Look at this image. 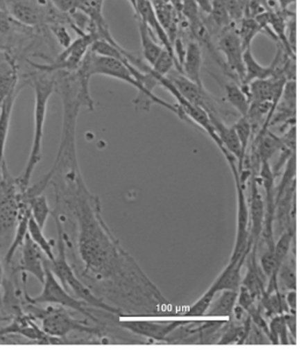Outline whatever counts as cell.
Wrapping results in <instances>:
<instances>
[{
	"instance_id": "cell-5",
	"label": "cell",
	"mask_w": 308,
	"mask_h": 355,
	"mask_svg": "<svg viewBox=\"0 0 308 355\" xmlns=\"http://www.w3.org/2000/svg\"><path fill=\"white\" fill-rule=\"evenodd\" d=\"M44 268H46V275H44V282L42 284V292L37 296L31 297L26 291V301L34 303V304H57L63 308H70V309L76 310L78 313H83L85 316L96 322V318L86 309L85 302L71 296L67 289L64 288L62 284L57 280L56 275H53V272L46 264V258L44 259Z\"/></svg>"
},
{
	"instance_id": "cell-4",
	"label": "cell",
	"mask_w": 308,
	"mask_h": 355,
	"mask_svg": "<svg viewBox=\"0 0 308 355\" xmlns=\"http://www.w3.org/2000/svg\"><path fill=\"white\" fill-rule=\"evenodd\" d=\"M24 311L29 313L34 318L42 320V330L50 337H67L71 332H84V334H100L96 327H92L83 320H77L70 316L64 309H56L49 306L46 309H41L37 304L27 302L24 306Z\"/></svg>"
},
{
	"instance_id": "cell-28",
	"label": "cell",
	"mask_w": 308,
	"mask_h": 355,
	"mask_svg": "<svg viewBox=\"0 0 308 355\" xmlns=\"http://www.w3.org/2000/svg\"><path fill=\"white\" fill-rule=\"evenodd\" d=\"M239 141L241 144L242 155L246 157V152L248 148L249 141L253 136L252 124L246 116H240V119L233 124Z\"/></svg>"
},
{
	"instance_id": "cell-16",
	"label": "cell",
	"mask_w": 308,
	"mask_h": 355,
	"mask_svg": "<svg viewBox=\"0 0 308 355\" xmlns=\"http://www.w3.org/2000/svg\"><path fill=\"white\" fill-rule=\"evenodd\" d=\"M151 1L153 5L154 12H155L158 21L160 22V25L165 31L166 34L169 35L173 44L176 37H179L178 36V33H179V28H178L179 13L167 0H151Z\"/></svg>"
},
{
	"instance_id": "cell-24",
	"label": "cell",
	"mask_w": 308,
	"mask_h": 355,
	"mask_svg": "<svg viewBox=\"0 0 308 355\" xmlns=\"http://www.w3.org/2000/svg\"><path fill=\"white\" fill-rule=\"evenodd\" d=\"M28 235L35 242L36 245L43 251V254H46V259L53 261L55 259V252H53L55 242H53V240H48L44 236L43 228H41L36 223L35 220L33 219L32 216L29 218Z\"/></svg>"
},
{
	"instance_id": "cell-2",
	"label": "cell",
	"mask_w": 308,
	"mask_h": 355,
	"mask_svg": "<svg viewBox=\"0 0 308 355\" xmlns=\"http://www.w3.org/2000/svg\"><path fill=\"white\" fill-rule=\"evenodd\" d=\"M25 202L26 191L5 162L0 178V254H6L10 247Z\"/></svg>"
},
{
	"instance_id": "cell-33",
	"label": "cell",
	"mask_w": 308,
	"mask_h": 355,
	"mask_svg": "<svg viewBox=\"0 0 308 355\" xmlns=\"http://www.w3.org/2000/svg\"><path fill=\"white\" fill-rule=\"evenodd\" d=\"M53 3V6L65 15H72L74 12L78 11L80 0H49Z\"/></svg>"
},
{
	"instance_id": "cell-9",
	"label": "cell",
	"mask_w": 308,
	"mask_h": 355,
	"mask_svg": "<svg viewBox=\"0 0 308 355\" xmlns=\"http://www.w3.org/2000/svg\"><path fill=\"white\" fill-rule=\"evenodd\" d=\"M189 323L188 320H169V322H151V320H129L121 322L119 325L133 334L151 338L153 340H166L176 329Z\"/></svg>"
},
{
	"instance_id": "cell-6",
	"label": "cell",
	"mask_w": 308,
	"mask_h": 355,
	"mask_svg": "<svg viewBox=\"0 0 308 355\" xmlns=\"http://www.w3.org/2000/svg\"><path fill=\"white\" fill-rule=\"evenodd\" d=\"M221 153L224 154V157H226V160L231 167L232 174L234 178L237 195H238L237 236H235L234 250L232 252L231 259H230V261H238L246 250L252 249V243L249 242V207L247 200H246L245 188H243L245 183L240 178L237 159L228 150H224Z\"/></svg>"
},
{
	"instance_id": "cell-18",
	"label": "cell",
	"mask_w": 308,
	"mask_h": 355,
	"mask_svg": "<svg viewBox=\"0 0 308 355\" xmlns=\"http://www.w3.org/2000/svg\"><path fill=\"white\" fill-rule=\"evenodd\" d=\"M243 65H245V79L240 85L241 87H246L249 83L259 79H266V78L276 77V69L273 64L269 67H263L253 56L252 48H248L243 51Z\"/></svg>"
},
{
	"instance_id": "cell-27",
	"label": "cell",
	"mask_w": 308,
	"mask_h": 355,
	"mask_svg": "<svg viewBox=\"0 0 308 355\" xmlns=\"http://www.w3.org/2000/svg\"><path fill=\"white\" fill-rule=\"evenodd\" d=\"M174 67H176V70L180 73L179 64L176 62V57L173 56L172 53H169L167 50L164 49L160 53V56L151 67V72L153 74L166 77V76H169V72L172 71Z\"/></svg>"
},
{
	"instance_id": "cell-30",
	"label": "cell",
	"mask_w": 308,
	"mask_h": 355,
	"mask_svg": "<svg viewBox=\"0 0 308 355\" xmlns=\"http://www.w3.org/2000/svg\"><path fill=\"white\" fill-rule=\"evenodd\" d=\"M209 15L214 20V25L218 26L219 28H228L231 26V18L224 5L221 4V0H211V11Z\"/></svg>"
},
{
	"instance_id": "cell-11",
	"label": "cell",
	"mask_w": 308,
	"mask_h": 355,
	"mask_svg": "<svg viewBox=\"0 0 308 355\" xmlns=\"http://www.w3.org/2000/svg\"><path fill=\"white\" fill-rule=\"evenodd\" d=\"M207 112L211 124L214 126V131H216L218 138L221 140V145L238 161L237 164H238L239 174H241L242 169H243V164H245V157L242 155L241 144L239 141L234 128L226 125L221 121V117L214 114V112Z\"/></svg>"
},
{
	"instance_id": "cell-25",
	"label": "cell",
	"mask_w": 308,
	"mask_h": 355,
	"mask_svg": "<svg viewBox=\"0 0 308 355\" xmlns=\"http://www.w3.org/2000/svg\"><path fill=\"white\" fill-rule=\"evenodd\" d=\"M239 24L238 34L243 50L252 46L253 40L259 33L263 32L262 26L259 25L255 18H242Z\"/></svg>"
},
{
	"instance_id": "cell-41",
	"label": "cell",
	"mask_w": 308,
	"mask_h": 355,
	"mask_svg": "<svg viewBox=\"0 0 308 355\" xmlns=\"http://www.w3.org/2000/svg\"><path fill=\"white\" fill-rule=\"evenodd\" d=\"M3 277H4V266L0 261V309H1V282H3Z\"/></svg>"
},
{
	"instance_id": "cell-22",
	"label": "cell",
	"mask_w": 308,
	"mask_h": 355,
	"mask_svg": "<svg viewBox=\"0 0 308 355\" xmlns=\"http://www.w3.org/2000/svg\"><path fill=\"white\" fill-rule=\"evenodd\" d=\"M27 199V205H28L29 212L33 219L35 220L36 223L41 228L46 226V220L51 214L48 199L43 193L40 195L26 196Z\"/></svg>"
},
{
	"instance_id": "cell-14",
	"label": "cell",
	"mask_w": 308,
	"mask_h": 355,
	"mask_svg": "<svg viewBox=\"0 0 308 355\" xmlns=\"http://www.w3.org/2000/svg\"><path fill=\"white\" fill-rule=\"evenodd\" d=\"M264 220V202L259 190V182L253 176L250 207H249V221H252V230H249V242L252 248L257 249Z\"/></svg>"
},
{
	"instance_id": "cell-3",
	"label": "cell",
	"mask_w": 308,
	"mask_h": 355,
	"mask_svg": "<svg viewBox=\"0 0 308 355\" xmlns=\"http://www.w3.org/2000/svg\"><path fill=\"white\" fill-rule=\"evenodd\" d=\"M56 220L57 232H58V240H57V247H58V254H55V259L53 261L46 259V264L50 270L56 275V278L60 279V284L64 288L72 291L74 295L77 296L78 300L83 302L88 303L89 306L100 308L112 313H119V310L114 306H109L103 302L102 300L99 299L93 293L87 288L83 282L77 278L74 273V268H71L67 257V235L63 230V223L60 216H55Z\"/></svg>"
},
{
	"instance_id": "cell-38",
	"label": "cell",
	"mask_w": 308,
	"mask_h": 355,
	"mask_svg": "<svg viewBox=\"0 0 308 355\" xmlns=\"http://www.w3.org/2000/svg\"><path fill=\"white\" fill-rule=\"evenodd\" d=\"M197 5L200 11L209 15L211 11V0H196Z\"/></svg>"
},
{
	"instance_id": "cell-39",
	"label": "cell",
	"mask_w": 308,
	"mask_h": 355,
	"mask_svg": "<svg viewBox=\"0 0 308 355\" xmlns=\"http://www.w3.org/2000/svg\"><path fill=\"white\" fill-rule=\"evenodd\" d=\"M277 1H278V4H280V8H282L283 12H287L291 5H293L296 3V0H277Z\"/></svg>"
},
{
	"instance_id": "cell-32",
	"label": "cell",
	"mask_w": 308,
	"mask_h": 355,
	"mask_svg": "<svg viewBox=\"0 0 308 355\" xmlns=\"http://www.w3.org/2000/svg\"><path fill=\"white\" fill-rule=\"evenodd\" d=\"M221 4L226 8L232 21H240L245 18V5L240 0H221Z\"/></svg>"
},
{
	"instance_id": "cell-1",
	"label": "cell",
	"mask_w": 308,
	"mask_h": 355,
	"mask_svg": "<svg viewBox=\"0 0 308 355\" xmlns=\"http://www.w3.org/2000/svg\"><path fill=\"white\" fill-rule=\"evenodd\" d=\"M34 93H35V108H34V135H33L32 150L29 154L28 161L26 164L25 171L18 178L19 184L26 191L31 187V180L35 171V168L42 159V141L46 123V108L48 102L55 92V79L53 73L42 72L41 76H35L32 80Z\"/></svg>"
},
{
	"instance_id": "cell-17",
	"label": "cell",
	"mask_w": 308,
	"mask_h": 355,
	"mask_svg": "<svg viewBox=\"0 0 308 355\" xmlns=\"http://www.w3.org/2000/svg\"><path fill=\"white\" fill-rule=\"evenodd\" d=\"M19 92L20 91L13 92L0 103V178H1V171L5 164V147L8 141L10 124H11L12 112H13L15 98L18 96Z\"/></svg>"
},
{
	"instance_id": "cell-31",
	"label": "cell",
	"mask_w": 308,
	"mask_h": 355,
	"mask_svg": "<svg viewBox=\"0 0 308 355\" xmlns=\"http://www.w3.org/2000/svg\"><path fill=\"white\" fill-rule=\"evenodd\" d=\"M214 294L212 293L207 292L204 293V295L197 301L195 304L190 306L189 309L187 313H185V316L188 317H200L204 316L207 313V308L210 306V302L214 299Z\"/></svg>"
},
{
	"instance_id": "cell-10",
	"label": "cell",
	"mask_w": 308,
	"mask_h": 355,
	"mask_svg": "<svg viewBox=\"0 0 308 355\" xmlns=\"http://www.w3.org/2000/svg\"><path fill=\"white\" fill-rule=\"evenodd\" d=\"M219 49L224 53L228 67L238 78L241 85L245 79V65H243V48L239 39L238 34L234 31H228L219 40Z\"/></svg>"
},
{
	"instance_id": "cell-20",
	"label": "cell",
	"mask_w": 308,
	"mask_h": 355,
	"mask_svg": "<svg viewBox=\"0 0 308 355\" xmlns=\"http://www.w3.org/2000/svg\"><path fill=\"white\" fill-rule=\"evenodd\" d=\"M217 294V297L214 295V299L211 301L210 306L207 308L205 315L207 316H232L235 304H237L238 292L221 291Z\"/></svg>"
},
{
	"instance_id": "cell-23",
	"label": "cell",
	"mask_w": 308,
	"mask_h": 355,
	"mask_svg": "<svg viewBox=\"0 0 308 355\" xmlns=\"http://www.w3.org/2000/svg\"><path fill=\"white\" fill-rule=\"evenodd\" d=\"M181 15L187 19L188 25L193 31L194 34L203 37L205 27L200 20V8H198L196 0H181Z\"/></svg>"
},
{
	"instance_id": "cell-15",
	"label": "cell",
	"mask_w": 308,
	"mask_h": 355,
	"mask_svg": "<svg viewBox=\"0 0 308 355\" xmlns=\"http://www.w3.org/2000/svg\"><path fill=\"white\" fill-rule=\"evenodd\" d=\"M202 64H203V56H202L200 44L193 41L187 46L186 53L181 63V74L195 84L203 86V81L200 77Z\"/></svg>"
},
{
	"instance_id": "cell-12",
	"label": "cell",
	"mask_w": 308,
	"mask_h": 355,
	"mask_svg": "<svg viewBox=\"0 0 308 355\" xmlns=\"http://www.w3.org/2000/svg\"><path fill=\"white\" fill-rule=\"evenodd\" d=\"M8 6V13L13 20L22 25L34 27L46 21V15L32 1L25 0H5Z\"/></svg>"
},
{
	"instance_id": "cell-37",
	"label": "cell",
	"mask_w": 308,
	"mask_h": 355,
	"mask_svg": "<svg viewBox=\"0 0 308 355\" xmlns=\"http://www.w3.org/2000/svg\"><path fill=\"white\" fill-rule=\"evenodd\" d=\"M287 306L290 308V313H296V306H297V295H296V291H289L286 297Z\"/></svg>"
},
{
	"instance_id": "cell-36",
	"label": "cell",
	"mask_w": 308,
	"mask_h": 355,
	"mask_svg": "<svg viewBox=\"0 0 308 355\" xmlns=\"http://www.w3.org/2000/svg\"><path fill=\"white\" fill-rule=\"evenodd\" d=\"M284 318H285V324H286L287 330L290 331V336L292 334L293 338L297 337V322H296V313L284 315Z\"/></svg>"
},
{
	"instance_id": "cell-8",
	"label": "cell",
	"mask_w": 308,
	"mask_h": 355,
	"mask_svg": "<svg viewBox=\"0 0 308 355\" xmlns=\"http://www.w3.org/2000/svg\"><path fill=\"white\" fill-rule=\"evenodd\" d=\"M22 261L19 264V272L22 277L24 285L27 284V275H32L39 280L41 284L44 282L46 268L44 259L46 254L36 245L35 242L31 239L28 234L26 236L22 247Z\"/></svg>"
},
{
	"instance_id": "cell-34",
	"label": "cell",
	"mask_w": 308,
	"mask_h": 355,
	"mask_svg": "<svg viewBox=\"0 0 308 355\" xmlns=\"http://www.w3.org/2000/svg\"><path fill=\"white\" fill-rule=\"evenodd\" d=\"M53 29V34L56 36L58 42L60 46L63 48H67V46H70L71 41L70 34L67 32V29L64 26L56 25L51 27Z\"/></svg>"
},
{
	"instance_id": "cell-26",
	"label": "cell",
	"mask_w": 308,
	"mask_h": 355,
	"mask_svg": "<svg viewBox=\"0 0 308 355\" xmlns=\"http://www.w3.org/2000/svg\"><path fill=\"white\" fill-rule=\"evenodd\" d=\"M293 237L294 228H287L286 230H284L282 235H280V240L277 241L275 245H273V254H275V258H276L277 265L280 268L284 259L289 256L291 243L293 241Z\"/></svg>"
},
{
	"instance_id": "cell-42",
	"label": "cell",
	"mask_w": 308,
	"mask_h": 355,
	"mask_svg": "<svg viewBox=\"0 0 308 355\" xmlns=\"http://www.w3.org/2000/svg\"><path fill=\"white\" fill-rule=\"evenodd\" d=\"M128 1H129L130 5H131V8H132L133 10V15H135V13H136L137 11L136 0H128Z\"/></svg>"
},
{
	"instance_id": "cell-21",
	"label": "cell",
	"mask_w": 308,
	"mask_h": 355,
	"mask_svg": "<svg viewBox=\"0 0 308 355\" xmlns=\"http://www.w3.org/2000/svg\"><path fill=\"white\" fill-rule=\"evenodd\" d=\"M225 96L226 101L240 114V116H247L250 101L248 95L246 94L240 85L237 83H228L225 85Z\"/></svg>"
},
{
	"instance_id": "cell-13",
	"label": "cell",
	"mask_w": 308,
	"mask_h": 355,
	"mask_svg": "<svg viewBox=\"0 0 308 355\" xmlns=\"http://www.w3.org/2000/svg\"><path fill=\"white\" fill-rule=\"evenodd\" d=\"M249 251H250V249L246 250L238 261H230L224 271L221 272L217 280L212 284V286L207 291L212 293L214 295H216L221 291L238 292L242 282L241 268L245 264L246 258H247Z\"/></svg>"
},
{
	"instance_id": "cell-35",
	"label": "cell",
	"mask_w": 308,
	"mask_h": 355,
	"mask_svg": "<svg viewBox=\"0 0 308 355\" xmlns=\"http://www.w3.org/2000/svg\"><path fill=\"white\" fill-rule=\"evenodd\" d=\"M13 67H15V64L11 57L0 49V73L4 72V71L10 70Z\"/></svg>"
},
{
	"instance_id": "cell-43",
	"label": "cell",
	"mask_w": 308,
	"mask_h": 355,
	"mask_svg": "<svg viewBox=\"0 0 308 355\" xmlns=\"http://www.w3.org/2000/svg\"><path fill=\"white\" fill-rule=\"evenodd\" d=\"M240 1H242V3H243V0H240Z\"/></svg>"
},
{
	"instance_id": "cell-40",
	"label": "cell",
	"mask_w": 308,
	"mask_h": 355,
	"mask_svg": "<svg viewBox=\"0 0 308 355\" xmlns=\"http://www.w3.org/2000/svg\"><path fill=\"white\" fill-rule=\"evenodd\" d=\"M167 1L173 5V8H176L179 15H181V0H167Z\"/></svg>"
},
{
	"instance_id": "cell-19",
	"label": "cell",
	"mask_w": 308,
	"mask_h": 355,
	"mask_svg": "<svg viewBox=\"0 0 308 355\" xmlns=\"http://www.w3.org/2000/svg\"><path fill=\"white\" fill-rule=\"evenodd\" d=\"M136 19L137 22H138V32H139L140 44H142V50H143V56L145 60H146L147 64L152 67L154 62L160 56V53H162L164 48L157 42V40L154 37L153 34L151 33L146 24L140 18Z\"/></svg>"
},
{
	"instance_id": "cell-7",
	"label": "cell",
	"mask_w": 308,
	"mask_h": 355,
	"mask_svg": "<svg viewBox=\"0 0 308 355\" xmlns=\"http://www.w3.org/2000/svg\"><path fill=\"white\" fill-rule=\"evenodd\" d=\"M99 40L94 33H85L79 35L76 41L70 43V46L64 48L63 51L58 55L53 63L48 65H37L33 64V67L44 73H55L60 71L74 72L80 67L81 62L84 60L85 55L87 53L92 44Z\"/></svg>"
},
{
	"instance_id": "cell-29",
	"label": "cell",
	"mask_w": 308,
	"mask_h": 355,
	"mask_svg": "<svg viewBox=\"0 0 308 355\" xmlns=\"http://www.w3.org/2000/svg\"><path fill=\"white\" fill-rule=\"evenodd\" d=\"M277 282L278 287L283 286L284 289L287 291H296V270H294V263L291 266V261L284 259L280 265L278 273H277Z\"/></svg>"
}]
</instances>
